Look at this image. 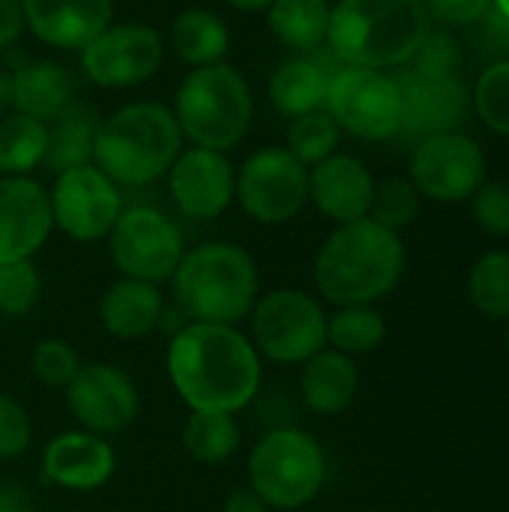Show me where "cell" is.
Instances as JSON below:
<instances>
[{
    "label": "cell",
    "instance_id": "cell-2",
    "mask_svg": "<svg viewBox=\"0 0 509 512\" xmlns=\"http://www.w3.org/2000/svg\"><path fill=\"white\" fill-rule=\"evenodd\" d=\"M402 273V237L369 216L339 225L315 255V288L336 306H375Z\"/></svg>",
    "mask_w": 509,
    "mask_h": 512
},
{
    "label": "cell",
    "instance_id": "cell-44",
    "mask_svg": "<svg viewBox=\"0 0 509 512\" xmlns=\"http://www.w3.org/2000/svg\"><path fill=\"white\" fill-rule=\"evenodd\" d=\"M0 512H36V501L21 483L3 480L0 483Z\"/></svg>",
    "mask_w": 509,
    "mask_h": 512
},
{
    "label": "cell",
    "instance_id": "cell-12",
    "mask_svg": "<svg viewBox=\"0 0 509 512\" xmlns=\"http://www.w3.org/2000/svg\"><path fill=\"white\" fill-rule=\"evenodd\" d=\"M48 198L54 228H60L66 237L78 243L108 237L117 216L123 213L120 186L111 177H105L93 162L57 174Z\"/></svg>",
    "mask_w": 509,
    "mask_h": 512
},
{
    "label": "cell",
    "instance_id": "cell-23",
    "mask_svg": "<svg viewBox=\"0 0 509 512\" xmlns=\"http://www.w3.org/2000/svg\"><path fill=\"white\" fill-rule=\"evenodd\" d=\"M357 390H360V372H357L354 357L324 348L312 360L303 363L300 396L312 414L318 417L342 414L354 402Z\"/></svg>",
    "mask_w": 509,
    "mask_h": 512
},
{
    "label": "cell",
    "instance_id": "cell-20",
    "mask_svg": "<svg viewBox=\"0 0 509 512\" xmlns=\"http://www.w3.org/2000/svg\"><path fill=\"white\" fill-rule=\"evenodd\" d=\"M30 33L60 51H81L114 21V0H21Z\"/></svg>",
    "mask_w": 509,
    "mask_h": 512
},
{
    "label": "cell",
    "instance_id": "cell-41",
    "mask_svg": "<svg viewBox=\"0 0 509 512\" xmlns=\"http://www.w3.org/2000/svg\"><path fill=\"white\" fill-rule=\"evenodd\" d=\"M471 39L480 57H489L492 63L509 60V15L492 3V9L471 24Z\"/></svg>",
    "mask_w": 509,
    "mask_h": 512
},
{
    "label": "cell",
    "instance_id": "cell-10",
    "mask_svg": "<svg viewBox=\"0 0 509 512\" xmlns=\"http://www.w3.org/2000/svg\"><path fill=\"white\" fill-rule=\"evenodd\" d=\"M324 111L339 129L363 141H387L402 126V96L393 75L381 69L342 66L327 87Z\"/></svg>",
    "mask_w": 509,
    "mask_h": 512
},
{
    "label": "cell",
    "instance_id": "cell-29",
    "mask_svg": "<svg viewBox=\"0 0 509 512\" xmlns=\"http://www.w3.org/2000/svg\"><path fill=\"white\" fill-rule=\"evenodd\" d=\"M48 153V123L27 114H6L0 120V174L27 177L45 162Z\"/></svg>",
    "mask_w": 509,
    "mask_h": 512
},
{
    "label": "cell",
    "instance_id": "cell-24",
    "mask_svg": "<svg viewBox=\"0 0 509 512\" xmlns=\"http://www.w3.org/2000/svg\"><path fill=\"white\" fill-rule=\"evenodd\" d=\"M99 111L87 99H72L51 123H48V153L45 171L63 174L93 162V144L99 132Z\"/></svg>",
    "mask_w": 509,
    "mask_h": 512
},
{
    "label": "cell",
    "instance_id": "cell-39",
    "mask_svg": "<svg viewBox=\"0 0 509 512\" xmlns=\"http://www.w3.org/2000/svg\"><path fill=\"white\" fill-rule=\"evenodd\" d=\"M30 441H33V423L27 411L12 396L0 393V462L27 453Z\"/></svg>",
    "mask_w": 509,
    "mask_h": 512
},
{
    "label": "cell",
    "instance_id": "cell-32",
    "mask_svg": "<svg viewBox=\"0 0 509 512\" xmlns=\"http://www.w3.org/2000/svg\"><path fill=\"white\" fill-rule=\"evenodd\" d=\"M471 303L489 318H509V252H486L468 279Z\"/></svg>",
    "mask_w": 509,
    "mask_h": 512
},
{
    "label": "cell",
    "instance_id": "cell-5",
    "mask_svg": "<svg viewBox=\"0 0 509 512\" xmlns=\"http://www.w3.org/2000/svg\"><path fill=\"white\" fill-rule=\"evenodd\" d=\"M183 153L177 117L162 102H129L99 123L93 165L117 186H147Z\"/></svg>",
    "mask_w": 509,
    "mask_h": 512
},
{
    "label": "cell",
    "instance_id": "cell-31",
    "mask_svg": "<svg viewBox=\"0 0 509 512\" xmlns=\"http://www.w3.org/2000/svg\"><path fill=\"white\" fill-rule=\"evenodd\" d=\"M387 336L384 315L375 306H339L327 318V345L339 354H372Z\"/></svg>",
    "mask_w": 509,
    "mask_h": 512
},
{
    "label": "cell",
    "instance_id": "cell-25",
    "mask_svg": "<svg viewBox=\"0 0 509 512\" xmlns=\"http://www.w3.org/2000/svg\"><path fill=\"white\" fill-rule=\"evenodd\" d=\"M72 102V78L54 60H27L12 72V108L51 123Z\"/></svg>",
    "mask_w": 509,
    "mask_h": 512
},
{
    "label": "cell",
    "instance_id": "cell-49",
    "mask_svg": "<svg viewBox=\"0 0 509 512\" xmlns=\"http://www.w3.org/2000/svg\"><path fill=\"white\" fill-rule=\"evenodd\" d=\"M504 342H507V351H509V327H507V336H504Z\"/></svg>",
    "mask_w": 509,
    "mask_h": 512
},
{
    "label": "cell",
    "instance_id": "cell-38",
    "mask_svg": "<svg viewBox=\"0 0 509 512\" xmlns=\"http://www.w3.org/2000/svg\"><path fill=\"white\" fill-rule=\"evenodd\" d=\"M459 63H462L459 39L453 36V30L438 27L426 33V39L408 60V69L420 75H459Z\"/></svg>",
    "mask_w": 509,
    "mask_h": 512
},
{
    "label": "cell",
    "instance_id": "cell-9",
    "mask_svg": "<svg viewBox=\"0 0 509 512\" xmlns=\"http://www.w3.org/2000/svg\"><path fill=\"white\" fill-rule=\"evenodd\" d=\"M108 252L120 276L162 285L174 276L186 255L183 231L171 216L156 207H123L111 234Z\"/></svg>",
    "mask_w": 509,
    "mask_h": 512
},
{
    "label": "cell",
    "instance_id": "cell-4",
    "mask_svg": "<svg viewBox=\"0 0 509 512\" xmlns=\"http://www.w3.org/2000/svg\"><path fill=\"white\" fill-rule=\"evenodd\" d=\"M429 30L423 0H339L330 9L327 48L345 66L387 69L408 63Z\"/></svg>",
    "mask_w": 509,
    "mask_h": 512
},
{
    "label": "cell",
    "instance_id": "cell-46",
    "mask_svg": "<svg viewBox=\"0 0 509 512\" xmlns=\"http://www.w3.org/2000/svg\"><path fill=\"white\" fill-rule=\"evenodd\" d=\"M12 111V72L0 69V120Z\"/></svg>",
    "mask_w": 509,
    "mask_h": 512
},
{
    "label": "cell",
    "instance_id": "cell-7",
    "mask_svg": "<svg viewBox=\"0 0 509 512\" xmlns=\"http://www.w3.org/2000/svg\"><path fill=\"white\" fill-rule=\"evenodd\" d=\"M327 480V456L315 435L297 426L267 432L249 453V486L270 510L294 512L318 498Z\"/></svg>",
    "mask_w": 509,
    "mask_h": 512
},
{
    "label": "cell",
    "instance_id": "cell-13",
    "mask_svg": "<svg viewBox=\"0 0 509 512\" xmlns=\"http://www.w3.org/2000/svg\"><path fill=\"white\" fill-rule=\"evenodd\" d=\"M162 60L159 30L138 21L111 24L81 48V69L99 87H138L159 72Z\"/></svg>",
    "mask_w": 509,
    "mask_h": 512
},
{
    "label": "cell",
    "instance_id": "cell-48",
    "mask_svg": "<svg viewBox=\"0 0 509 512\" xmlns=\"http://www.w3.org/2000/svg\"><path fill=\"white\" fill-rule=\"evenodd\" d=\"M495 6H498L504 15H509V0H495Z\"/></svg>",
    "mask_w": 509,
    "mask_h": 512
},
{
    "label": "cell",
    "instance_id": "cell-21",
    "mask_svg": "<svg viewBox=\"0 0 509 512\" xmlns=\"http://www.w3.org/2000/svg\"><path fill=\"white\" fill-rule=\"evenodd\" d=\"M375 180L369 168L345 153H333L309 168V201L333 222L348 225L369 216Z\"/></svg>",
    "mask_w": 509,
    "mask_h": 512
},
{
    "label": "cell",
    "instance_id": "cell-6",
    "mask_svg": "<svg viewBox=\"0 0 509 512\" xmlns=\"http://www.w3.org/2000/svg\"><path fill=\"white\" fill-rule=\"evenodd\" d=\"M174 117L195 147L231 150L252 129L255 99L249 81L231 63H210L192 69L174 96Z\"/></svg>",
    "mask_w": 509,
    "mask_h": 512
},
{
    "label": "cell",
    "instance_id": "cell-43",
    "mask_svg": "<svg viewBox=\"0 0 509 512\" xmlns=\"http://www.w3.org/2000/svg\"><path fill=\"white\" fill-rule=\"evenodd\" d=\"M24 9L21 0H0V48H15L24 33Z\"/></svg>",
    "mask_w": 509,
    "mask_h": 512
},
{
    "label": "cell",
    "instance_id": "cell-1",
    "mask_svg": "<svg viewBox=\"0 0 509 512\" xmlns=\"http://www.w3.org/2000/svg\"><path fill=\"white\" fill-rule=\"evenodd\" d=\"M165 366L189 411L240 414L261 390V354L240 327L189 321L171 336Z\"/></svg>",
    "mask_w": 509,
    "mask_h": 512
},
{
    "label": "cell",
    "instance_id": "cell-40",
    "mask_svg": "<svg viewBox=\"0 0 509 512\" xmlns=\"http://www.w3.org/2000/svg\"><path fill=\"white\" fill-rule=\"evenodd\" d=\"M474 219L486 234L509 237V183H483L474 192Z\"/></svg>",
    "mask_w": 509,
    "mask_h": 512
},
{
    "label": "cell",
    "instance_id": "cell-14",
    "mask_svg": "<svg viewBox=\"0 0 509 512\" xmlns=\"http://www.w3.org/2000/svg\"><path fill=\"white\" fill-rule=\"evenodd\" d=\"M63 396L75 423L99 438L126 432L141 411L138 387L111 363H84Z\"/></svg>",
    "mask_w": 509,
    "mask_h": 512
},
{
    "label": "cell",
    "instance_id": "cell-18",
    "mask_svg": "<svg viewBox=\"0 0 509 512\" xmlns=\"http://www.w3.org/2000/svg\"><path fill=\"white\" fill-rule=\"evenodd\" d=\"M51 228L48 189L30 177H0V264L33 258Z\"/></svg>",
    "mask_w": 509,
    "mask_h": 512
},
{
    "label": "cell",
    "instance_id": "cell-27",
    "mask_svg": "<svg viewBox=\"0 0 509 512\" xmlns=\"http://www.w3.org/2000/svg\"><path fill=\"white\" fill-rule=\"evenodd\" d=\"M228 48L231 30L210 9H186L171 21V51L192 69L222 63Z\"/></svg>",
    "mask_w": 509,
    "mask_h": 512
},
{
    "label": "cell",
    "instance_id": "cell-37",
    "mask_svg": "<svg viewBox=\"0 0 509 512\" xmlns=\"http://www.w3.org/2000/svg\"><path fill=\"white\" fill-rule=\"evenodd\" d=\"M474 108L489 129L509 135V60L492 63L480 75L474 87Z\"/></svg>",
    "mask_w": 509,
    "mask_h": 512
},
{
    "label": "cell",
    "instance_id": "cell-15",
    "mask_svg": "<svg viewBox=\"0 0 509 512\" xmlns=\"http://www.w3.org/2000/svg\"><path fill=\"white\" fill-rule=\"evenodd\" d=\"M486 180V156L477 141L444 132L417 144L411 159V183L435 201H465Z\"/></svg>",
    "mask_w": 509,
    "mask_h": 512
},
{
    "label": "cell",
    "instance_id": "cell-47",
    "mask_svg": "<svg viewBox=\"0 0 509 512\" xmlns=\"http://www.w3.org/2000/svg\"><path fill=\"white\" fill-rule=\"evenodd\" d=\"M234 9H240V12H261V9H267L273 0H228Z\"/></svg>",
    "mask_w": 509,
    "mask_h": 512
},
{
    "label": "cell",
    "instance_id": "cell-26",
    "mask_svg": "<svg viewBox=\"0 0 509 512\" xmlns=\"http://www.w3.org/2000/svg\"><path fill=\"white\" fill-rule=\"evenodd\" d=\"M330 75L321 69V63L309 54L285 60L270 75V102L285 117H303L309 111H321L327 102Z\"/></svg>",
    "mask_w": 509,
    "mask_h": 512
},
{
    "label": "cell",
    "instance_id": "cell-3",
    "mask_svg": "<svg viewBox=\"0 0 509 512\" xmlns=\"http://www.w3.org/2000/svg\"><path fill=\"white\" fill-rule=\"evenodd\" d=\"M171 288L186 321L237 327L261 297V276L243 246L201 243L180 258Z\"/></svg>",
    "mask_w": 509,
    "mask_h": 512
},
{
    "label": "cell",
    "instance_id": "cell-35",
    "mask_svg": "<svg viewBox=\"0 0 509 512\" xmlns=\"http://www.w3.org/2000/svg\"><path fill=\"white\" fill-rule=\"evenodd\" d=\"M417 213H420V192H417V186L411 180L390 177V180L375 186L369 219H375L378 225L399 234L405 225H411L417 219Z\"/></svg>",
    "mask_w": 509,
    "mask_h": 512
},
{
    "label": "cell",
    "instance_id": "cell-28",
    "mask_svg": "<svg viewBox=\"0 0 509 512\" xmlns=\"http://www.w3.org/2000/svg\"><path fill=\"white\" fill-rule=\"evenodd\" d=\"M330 9L327 0H273L267 6V24L282 45L309 54L327 45Z\"/></svg>",
    "mask_w": 509,
    "mask_h": 512
},
{
    "label": "cell",
    "instance_id": "cell-34",
    "mask_svg": "<svg viewBox=\"0 0 509 512\" xmlns=\"http://www.w3.org/2000/svg\"><path fill=\"white\" fill-rule=\"evenodd\" d=\"M42 297V276L33 258L0 264V315L21 318L36 309Z\"/></svg>",
    "mask_w": 509,
    "mask_h": 512
},
{
    "label": "cell",
    "instance_id": "cell-33",
    "mask_svg": "<svg viewBox=\"0 0 509 512\" xmlns=\"http://www.w3.org/2000/svg\"><path fill=\"white\" fill-rule=\"evenodd\" d=\"M339 135L342 129L336 126V120L321 108V111H309L303 117H294L291 126H288V150L306 165H318L324 162L327 156L336 153L339 147Z\"/></svg>",
    "mask_w": 509,
    "mask_h": 512
},
{
    "label": "cell",
    "instance_id": "cell-22",
    "mask_svg": "<svg viewBox=\"0 0 509 512\" xmlns=\"http://www.w3.org/2000/svg\"><path fill=\"white\" fill-rule=\"evenodd\" d=\"M162 315H165V297L159 285L141 279L120 276L117 282L108 285V291L99 300V321L105 333L126 342L156 333L162 327Z\"/></svg>",
    "mask_w": 509,
    "mask_h": 512
},
{
    "label": "cell",
    "instance_id": "cell-45",
    "mask_svg": "<svg viewBox=\"0 0 509 512\" xmlns=\"http://www.w3.org/2000/svg\"><path fill=\"white\" fill-rule=\"evenodd\" d=\"M222 512H270V507L264 504V498L252 486H240L225 498Z\"/></svg>",
    "mask_w": 509,
    "mask_h": 512
},
{
    "label": "cell",
    "instance_id": "cell-8",
    "mask_svg": "<svg viewBox=\"0 0 509 512\" xmlns=\"http://www.w3.org/2000/svg\"><path fill=\"white\" fill-rule=\"evenodd\" d=\"M249 339L261 360L303 366L327 348V315L312 294L276 288L255 300L249 312Z\"/></svg>",
    "mask_w": 509,
    "mask_h": 512
},
{
    "label": "cell",
    "instance_id": "cell-19",
    "mask_svg": "<svg viewBox=\"0 0 509 512\" xmlns=\"http://www.w3.org/2000/svg\"><path fill=\"white\" fill-rule=\"evenodd\" d=\"M117 468L114 447L84 429H69L51 438L42 450V477L51 486L69 492H96L102 489Z\"/></svg>",
    "mask_w": 509,
    "mask_h": 512
},
{
    "label": "cell",
    "instance_id": "cell-42",
    "mask_svg": "<svg viewBox=\"0 0 509 512\" xmlns=\"http://www.w3.org/2000/svg\"><path fill=\"white\" fill-rule=\"evenodd\" d=\"M495 0H423L426 15L432 24L453 30V27H471L474 21H480Z\"/></svg>",
    "mask_w": 509,
    "mask_h": 512
},
{
    "label": "cell",
    "instance_id": "cell-36",
    "mask_svg": "<svg viewBox=\"0 0 509 512\" xmlns=\"http://www.w3.org/2000/svg\"><path fill=\"white\" fill-rule=\"evenodd\" d=\"M81 366L84 363H81L78 351L66 339H42L30 351V372L36 375L39 384H45L51 390H66Z\"/></svg>",
    "mask_w": 509,
    "mask_h": 512
},
{
    "label": "cell",
    "instance_id": "cell-30",
    "mask_svg": "<svg viewBox=\"0 0 509 512\" xmlns=\"http://www.w3.org/2000/svg\"><path fill=\"white\" fill-rule=\"evenodd\" d=\"M243 432L237 414L216 411H189L183 426V447L201 465H222L240 450Z\"/></svg>",
    "mask_w": 509,
    "mask_h": 512
},
{
    "label": "cell",
    "instance_id": "cell-16",
    "mask_svg": "<svg viewBox=\"0 0 509 512\" xmlns=\"http://www.w3.org/2000/svg\"><path fill=\"white\" fill-rule=\"evenodd\" d=\"M402 126L399 135L426 141L453 132L468 111V90L459 75H420L405 69L399 78Z\"/></svg>",
    "mask_w": 509,
    "mask_h": 512
},
{
    "label": "cell",
    "instance_id": "cell-11",
    "mask_svg": "<svg viewBox=\"0 0 509 512\" xmlns=\"http://www.w3.org/2000/svg\"><path fill=\"white\" fill-rule=\"evenodd\" d=\"M234 198L249 219L285 225L309 201V168L288 147H264L237 171Z\"/></svg>",
    "mask_w": 509,
    "mask_h": 512
},
{
    "label": "cell",
    "instance_id": "cell-17",
    "mask_svg": "<svg viewBox=\"0 0 509 512\" xmlns=\"http://www.w3.org/2000/svg\"><path fill=\"white\" fill-rule=\"evenodd\" d=\"M234 183H237V174L228 156L219 150H207V147L183 150L168 171V189H171L177 210L198 222L216 219L231 207Z\"/></svg>",
    "mask_w": 509,
    "mask_h": 512
}]
</instances>
